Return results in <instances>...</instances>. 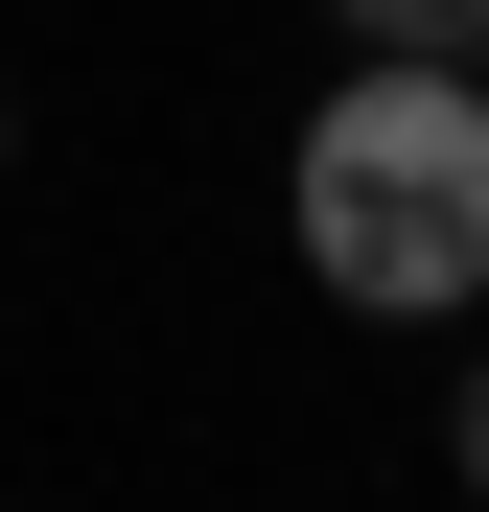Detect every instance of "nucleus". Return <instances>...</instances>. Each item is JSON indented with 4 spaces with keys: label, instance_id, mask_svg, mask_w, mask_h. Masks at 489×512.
Segmentation results:
<instances>
[{
    "label": "nucleus",
    "instance_id": "1",
    "mask_svg": "<svg viewBox=\"0 0 489 512\" xmlns=\"http://www.w3.org/2000/svg\"><path fill=\"white\" fill-rule=\"evenodd\" d=\"M303 280L373 303V326L489 303V70L466 47H373L303 117Z\"/></svg>",
    "mask_w": 489,
    "mask_h": 512
},
{
    "label": "nucleus",
    "instance_id": "2",
    "mask_svg": "<svg viewBox=\"0 0 489 512\" xmlns=\"http://www.w3.org/2000/svg\"><path fill=\"white\" fill-rule=\"evenodd\" d=\"M326 24H350V47H466L489 0H326Z\"/></svg>",
    "mask_w": 489,
    "mask_h": 512
},
{
    "label": "nucleus",
    "instance_id": "3",
    "mask_svg": "<svg viewBox=\"0 0 489 512\" xmlns=\"http://www.w3.org/2000/svg\"><path fill=\"white\" fill-rule=\"evenodd\" d=\"M443 443H466V489H489V373H466V419H443Z\"/></svg>",
    "mask_w": 489,
    "mask_h": 512
},
{
    "label": "nucleus",
    "instance_id": "4",
    "mask_svg": "<svg viewBox=\"0 0 489 512\" xmlns=\"http://www.w3.org/2000/svg\"><path fill=\"white\" fill-rule=\"evenodd\" d=\"M466 70H489V24H466Z\"/></svg>",
    "mask_w": 489,
    "mask_h": 512
}]
</instances>
